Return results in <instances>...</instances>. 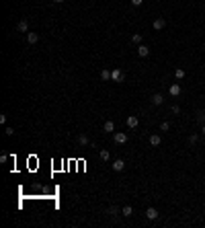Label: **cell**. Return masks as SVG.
I'll use <instances>...</instances> for the list:
<instances>
[{
    "mask_svg": "<svg viewBox=\"0 0 205 228\" xmlns=\"http://www.w3.org/2000/svg\"><path fill=\"white\" fill-rule=\"evenodd\" d=\"M137 124H140V119L136 117V115H127V127H131V130H136Z\"/></svg>",
    "mask_w": 205,
    "mask_h": 228,
    "instance_id": "obj_7",
    "label": "cell"
},
{
    "mask_svg": "<svg viewBox=\"0 0 205 228\" xmlns=\"http://www.w3.org/2000/svg\"><path fill=\"white\" fill-rule=\"evenodd\" d=\"M170 111L174 113V115H178V113H181V107H178V105H172V107H170Z\"/></svg>",
    "mask_w": 205,
    "mask_h": 228,
    "instance_id": "obj_24",
    "label": "cell"
},
{
    "mask_svg": "<svg viewBox=\"0 0 205 228\" xmlns=\"http://www.w3.org/2000/svg\"><path fill=\"white\" fill-rule=\"evenodd\" d=\"M168 93H170V97H178L181 95V84H170V89H168Z\"/></svg>",
    "mask_w": 205,
    "mask_h": 228,
    "instance_id": "obj_9",
    "label": "cell"
},
{
    "mask_svg": "<svg viewBox=\"0 0 205 228\" xmlns=\"http://www.w3.org/2000/svg\"><path fill=\"white\" fill-rule=\"evenodd\" d=\"M37 41H39V35H37V33H31V31H29V33H27V43H29V45H35Z\"/></svg>",
    "mask_w": 205,
    "mask_h": 228,
    "instance_id": "obj_10",
    "label": "cell"
},
{
    "mask_svg": "<svg viewBox=\"0 0 205 228\" xmlns=\"http://www.w3.org/2000/svg\"><path fill=\"white\" fill-rule=\"evenodd\" d=\"M152 27H154V29H156V31H162V29H164V27H166V21H164V19H162V17H158V19H156V21H154V23H152Z\"/></svg>",
    "mask_w": 205,
    "mask_h": 228,
    "instance_id": "obj_6",
    "label": "cell"
},
{
    "mask_svg": "<svg viewBox=\"0 0 205 228\" xmlns=\"http://www.w3.org/2000/svg\"><path fill=\"white\" fill-rule=\"evenodd\" d=\"M101 80H111V70H101Z\"/></svg>",
    "mask_w": 205,
    "mask_h": 228,
    "instance_id": "obj_16",
    "label": "cell"
},
{
    "mask_svg": "<svg viewBox=\"0 0 205 228\" xmlns=\"http://www.w3.org/2000/svg\"><path fill=\"white\" fill-rule=\"evenodd\" d=\"M174 78H177V80H183V78H184V70L177 68V70H174Z\"/></svg>",
    "mask_w": 205,
    "mask_h": 228,
    "instance_id": "obj_17",
    "label": "cell"
},
{
    "mask_svg": "<svg viewBox=\"0 0 205 228\" xmlns=\"http://www.w3.org/2000/svg\"><path fill=\"white\" fill-rule=\"evenodd\" d=\"M160 130H162V131H168V130H170V124H168V121H162V124H160Z\"/></svg>",
    "mask_w": 205,
    "mask_h": 228,
    "instance_id": "obj_22",
    "label": "cell"
},
{
    "mask_svg": "<svg viewBox=\"0 0 205 228\" xmlns=\"http://www.w3.org/2000/svg\"><path fill=\"white\" fill-rule=\"evenodd\" d=\"M162 103H164V97L160 95V93L152 95V105H162Z\"/></svg>",
    "mask_w": 205,
    "mask_h": 228,
    "instance_id": "obj_13",
    "label": "cell"
},
{
    "mask_svg": "<svg viewBox=\"0 0 205 228\" xmlns=\"http://www.w3.org/2000/svg\"><path fill=\"white\" fill-rule=\"evenodd\" d=\"M137 55H140V58H148V55H150V48L144 45V43H140V45H137Z\"/></svg>",
    "mask_w": 205,
    "mask_h": 228,
    "instance_id": "obj_3",
    "label": "cell"
},
{
    "mask_svg": "<svg viewBox=\"0 0 205 228\" xmlns=\"http://www.w3.org/2000/svg\"><path fill=\"white\" fill-rule=\"evenodd\" d=\"M162 138H160V134H152L150 136V146H160Z\"/></svg>",
    "mask_w": 205,
    "mask_h": 228,
    "instance_id": "obj_11",
    "label": "cell"
},
{
    "mask_svg": "<svg viewBox=\"0 0 205 228\" xmlns=\"http://www.w3.org/2000/svg\"><path fill=\"white\" fill-rule=\"evenodd\" d=\"M4 134H6V136H13L14 130H13V127H6V130H4Z\"/></svg>",
    "mask_w": 205,
    "mask_h": 228,
    "instance_id": "obj_25",
    "label": "cell"
},
{
    "mask_svg": "<svg viewBox=\"0 0 205 228\" xmlns=\"http://www.w3.org/2000/svg\"><path fill=\"white\" fill-rule=\"evenodd\" d=\"M201 131H203V136H205V124H203V125H201Z\"/></svg>",
    "mask_w": 205,
    "mask_h": 228,
    "instance_id": "obj_28",
    "label": "cell"
},
{
    "mask_svg": "<svg viewBox=\"0 0 205 228\" xmlns=\"http://www.w3.org/2000/svg\"><path fill=\"white\" fill-rule=\"evenodd\" d=\"M121 214H123V216H127V218H129V216L133 214V207H131V206H123V207H121Z\"/></svg>",
    "mask_w": 205,
    "mask_h": 228,
    "instance_id": "obj_15",
    "label": "cell"
},
{
    "mask_svg": "<svg viewBox=\"0 0 205 228\" xmlns=\"http://www.w3.org/2000/svg\"><path fill=\"white\" fill-rule=\"evenodd\" d=\"M197 121H199L201 125L205 124V113H203V111H199V113H197Z\"/></svg>",
    "mask_w": 205,
    "mask_h": 228,
    "instance_id": "obj_20",
    "label": "cell"
},
{
    "mask_svg": "<svg viewBox=\"0 0 205 228\" xmlns=\"http://www.w3.org/2000/svg\"><path fill=\"white\" fill-rule=\"evenodd\" d=\"M146 218H148V220H156V218H158V210H156V207H148V210H146Z\"/></svg>",
    "mask_w": 205,
    "mask_h": 228,
    "instance_id": "obj_8",
    "label": "cell"
},
{
    "mask_svg": "<svg viewBox=\"0 0 205 228\" xmlns=\"http://www.w3.org/2000/svg\"><path fill=\"white\" fill-rule=\"evenodd\" d=\"M113 171H117V173H119V171H123V169H125V160L123 158H117V160H113Z\"/></svg>",
    "mask_w": 205,
    "mask_h": 228,
    "instance_id": "obj_5",
    "label": "cell"
},
{
    "mask_svg": "<svg viewBox=\"0 0 205 228\" xmlns=\"http://www.w3.org/2000/svg\"><path fill=\"white\" fill-rule=\"evenodd\" d=\"M119 212H121V210H119L117 206H111V207H109V214H111V216H117Z\"/></svg>",
    "mask_w": 205,
    "mask_h": 228,
    "instance_id": "obj_21",
    "label": "cell"
},
{
    "mask_svg": "<svg viewBox=\"0 0 205 228\" xmlns=\"http://www.w3.org/2000/svg\"><path fill=\"white\" fill-rule=\"evenodd\" d=\"M17 31H19V33H29V23L25 21V19L19 21V23H17Z\"/></svg>",
    "mask_w": 205,
    "mask_h": 228,
    "instance_id": "obj_4",
    "label": "cell"
},
{
    "mask_svg": "<svg viewBox=\"0 0 205 228\" xmlns=\"http://www.w3.org/2000/svg\"><path fill=\"white\" fill-rule=\"evenodd\" d=\"M142 2H144V0H131V4H133V6H142Z\"/></svg>",
    "mask_w": 205,
    "mask_h": 228,
    "instance_id": "obj_26",
    "label": "cell"
},
{
    "mask_svg": "<svg viewBox=\"0 0 205 228\" xmlns=\"http://www.w3.org/2000/svg\"><path fill=\"white\" fill-rule=\"evenodd\" d=\"M131 41L140 45V43H142V35H140V33H133V35H131Z\"/></svg>",
    "mask_w": 205,
    "mask_h": 228,
    "instance_id": "obj_18",
    "label": "cell"
},
{
    "mask_svg": "<svg viewBox=\"0 0 205 228\" xmlns=\"http://www.w3.org/2000/svg\"><path fill=\"white\" fill-rule=\"evenodd\" d=\"M99 156H101V160H109V158H111L109 150H101V154H99Z\"/></svg>",
    "mask_w": 205,
    "mask_h": 228,
    "instance_id": "obj_19",
    "label": "cell"
},
{
    "mask_svg": "<svg viewBox=\"0 0 205 228\" xmlns=\"http://www.w3.org/2000/svg\"><path fill=\"white\" fill-rule=\"evenodd\" d=\"M197 140H199V136H197V134H193V136H189V142H191V144H197Z\"/></svg>",
    "mask_w": 205,
    "mask_h": 228,
    "instance_id": "obj_23",
    "label": "cell"
},
{
    "mask_svg": "<svg viewBox=\"0 0 205 228\" xmlns=\"http://www.w3.org/2000/svg\"><path fill=\"white\" fill-rule=\"evenodd\" d=\"M78 146H88V136L86 134H78Z\"/></svg>",
    "mask_w": 205,
    "mask_h": 228,
    "instance_id": "obj_12",
    "label": "cell"
},
{
    "mask_svg": "<svg viewBox=\"0 0 205 228\" xmlns=\"http://www.w3.org/2000/svg\"><path fill=\"white\" fill-rule=\"evenodd\" d=\"M102 130L107 131V134H111V131H115V124H113V121H105V125H102Z\"/></svg>",
    "mask_w": 205,
    "mask_h": 228,
    "instance_id": "obj_14",
    "label": "cell"
},
{
    "mask_svg": "<svg viewBox=\"0 0 205 228\" xmlns=\"http://www.w3.org/2000/svg\"><path fill=\"white\" fill-rule=\"evenodd\" d=\"M123 70H119V68H115V70H111V80H113V82H121L123 80Z\"/></svg>",
    "mask_w": 205,
    "mask_h": 228,
    "instance_id": "obj_1",
    "label": "cell"
},
{
    "mask_svg": "<svg viewBox=\"0 0 205 228\" xmlns=\"http://www.w3.org/2000/svg\"><path fill=\"white\" fill-rule=\"evenodd\" d=\"M113 140H115V144H127V134L125 131H117L113 136Z\"/></svg>",
    "mask_w": 205,
    "mask_h": 228,
    "instance_id": "obj_2",
    "label": "cell"
},
{
    "mask_svg": "<svg viewBox=\"0 0 205 228\" xmlns=\"http://www.w3.org/2000/svg\"><path fill=\"white\" fill-rule=\"evenodd\" d=\"M51 2H55V4H62V2H64V0H51Z\"/></svg>",
    "mask_w": 205,
    "mask_h": 228,
    "instance_id": "obj_27",
    "label": "cell"
}]
</instances>
